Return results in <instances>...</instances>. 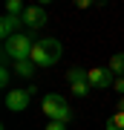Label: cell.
<instances>
[{"instance_id": "1", "label": "cell", "mask_w": 124, "mask_h": 130, "mask_svg": "<svg viewBox=\"0 0 124 130\" xmlns=\"http://www.w3.org/2000/svg\"><path fill=\"white\" fill-rule=\"evenodd\" d=\"M32 49H35V41L26 32H17V35H12L9 41H3V58H12L14 64L32 58Z\"/></svg>"}, {"instance_id": "2", "label": "cell", "mask_w": 124, "mask_h": 130, "mask_svg": "<svg viewBox=\"0 0 124 130\" xmlns=\"http://www.w3.org/2000/svg\"><path fill=\"white\" fill-rule=\"evenodd\" d=\"M61 61V43L55 38H46V41H35L32 49V64L35 67H52Z\"/></svg>"}, {"instance_id": "3", "label": "cell", "mask_w": 124, "mask_h": 130, "mask_svg": "<svg viewBox=\"0 0 124 130\" xmlns=\"http://www.w3.org/2000/svg\"><path fill=\"white\" fill-rule=\"evenodd\" d=\"M41 110H43V116H49V121H61V124H66V121L72 119V110H69V104L64 101V95H58V93L43 95Z\"/></svg>"}, {"instance_id": "4", "label": "cell", "mask_w": 124, "mask_h": 130, "mask_svg": "<svg viewBox=\"0 0 124 130\" xmlns=\"http://www.w3.org/2000/svg\"><path fill=\"white\" fill-rule=\"evenodd\" d=\"M32 93H35L32 87H29V90H9V93H6V107H9L12 113L26 110L29 101H32Z\"/></svg>"}, {"instance_id": "5", "label": "cell", "mask_w": 124, "mask_h": 130, "mask_svg": "<svg viewBox=\"0 0 124 130\" xmlns=\"http://www.w3.org/2000/svg\"><path fill=\"white\" fill-rule=\"evenodd\" d=\"M87 81H90V87H95V90H104V87H110V84H115L110 67H92L90 75H87Z\"/></svg>"}, {"instance_id": "6", "label": "cell", "mask_w": 124, "mask_h": 130, "mask_svg": "<svg viewBox=\"0 0 124 130\" xmlns=\"http://www.w3.org/2000/svg\"><path fill=\"white\" fill-rule=\"evenodd\" d=\"M20 20H23L26 29H41V26H46V12L41 6H26V12H23Z\"/></svg>"}, {"instance_id": "7", "label": "cell", "mask_w": 124, "mask_h": 130, "mask_svg": "<svg viewBox=\"0 0 124 130\" xmlns=\"http://www.w3.org/2000/svg\"><path fill=\"white\" fill-rule=\"evenodd\" d=\"M17 23H23L20 18H14V14H3V20H0V35H3V41H9L12 35H17Z\"/></svg>"}, {"instance_id": "8", "label": "cell", "mask_w": 124, "mask_h": 130, "mask_svg": "<svg viewBox=\"0 0 124 130\" xmlns=\"http://www.w3.org/2000/svg\"><path fill=\"white\" fill-rule=\"evenodd\" d=\"M35 70H38V67L32 64V58H26V61H17V64H14V75H20V78H32V75H35Z\"/></svg>"}, {"instance_id": "9", "label": "cell", "mask_w": 124, "mask_h": 130, "mask_svg": "<svg viewBox=\"0 0 124 130\" xmlns=\"http://www.w3.org/2000/svg\"><path fill=\"white\" fill-rule=\"evenodd\" d=\"M87 75H90V70L69 67V70H66V81H69V87H72V84H84V81H87Z\"/></svg>"}, {"instance_id": "10", "label": "cell", "mask_w": 124, "mask_h": 130, "mask_svg": "<svg viewBox=\"0 0 124 130\" xmlns=\"http://www.w3.org/2000/svg\"><path fill=\"white\" fill-rule=\"evenodd\" d=\"M110 72L118 75V78H124V52H115V55L110 58Z\"/></svg>"}, {"instance_id": "11", "label": "cell", "mask_w": 124, "mask_h": 130, "mask_svg": "<svg viewBox=\"0 0 124 130\" xmlns=\"http://www.w3.org/2000/svg\"><path fill=\"white\" fill-rule=\"evenodd\" d=\"M23 12H26L23 0H9V3H6V14H14V18H23Z\"/></svg>"}, {"instance_id": "12", "label": "cell", "mask_w": 124, "mask_h": 130, "mask_svg": "<svg viewBox=\"0 0 124 130\" xmlns=\"http://www.w3.org/2000/svg\"><path fill=\"white\" fill-rule=\"evenodd\" d=\"M107 130H124V113H115L107 119Z\"/></svg>"}, {"instance_id": "13", "label": "cell", "mask_w": 124, "mask_h": 130, "mask_svg": "<svg viewBox=\"0 0 124 130\" xmlns=\"http://www.w3.org/2000/svg\"><path fill=\"white\" fill-rule=\"evenodd\" d=\"M90 93V81H84V84H72V95H78V98H84Z\"/></svg>"}, {"instance_id": "14", "label": "cell", "mask_w": 124, "mask_h": 130, "mask_svg": "<svg viewBox=\"0 0 124 130\" xmlns=\"http://www.w3.org/2000/svg\"><path fill=\"white\" fill-rule=\"evenodd\" d=\"M9 78H12V70H9V67L3 64V70H0V87H3V90L9 87Z\"/></svg>"}, {"instance_id": "15", "label": "cell", "mask_w": 124, "mask_h": 130, "mask_svg": "<svg viewBox=\"0 0 124 130\" xmlns=\"http://www.w3.org/2000/svg\"><path fill=\"white\" fill-rule=\"evenodd\" d=\"M46 130H66V124H61V121H49Z\"/></svg>"}, {"instance_id": "16", "label": "cell", "mask_w": 124, "mask_h": 130, "mask_svg": "<svg viewBox=\"0 0 124 130\" xmlns=\"http://www.w3.org/2000/svg\"><path fill=\"white\" fill-rule=\"evenodd\" d=\"M113 90H115V93H124V78H115V84H113Z\"/></svg>"}, {"instance_id": "17", "label": "cell", "mask_w": 124, "mask_h": 130, "mask_svg": "<svg viewBox=\"0 0 124 130\" xmlns=\"http://www.w3.org/2000/svg\"><path fill=\"white\" fill-rule=\"evenodd\" d=\"M75 6H78V9H90V6H92V0H78Z\"/></svg>"}, {"instance_id": "18", "label": "cell", "mask_w": 124, "mask_h": 130, "mask_svg": "<svg viewBox=\"0 0 124 130\" xmlns=\"http://www.w3.org/2000/svg\"><path fill=\"white\" fill-rule=\"evenodd\" d=\"M118 113H124V95L118 98Z\"/></svg>"}]
</instances>
